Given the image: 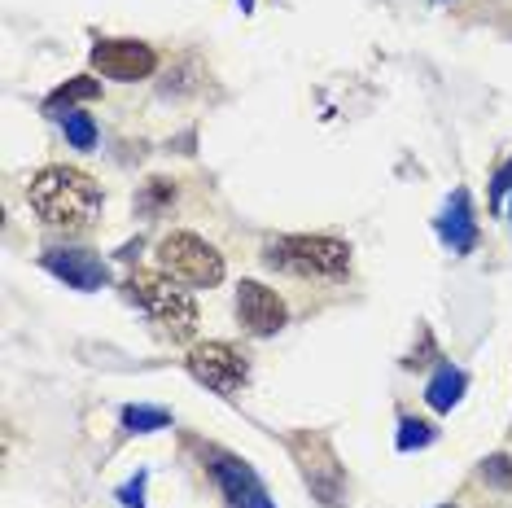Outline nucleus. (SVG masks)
Instances as JSON below:
<instances>
[{"instance_id":"obj_8","label":"nucleus","mask_w":512,"mask_h":508,"mask_svg":"<svg viewBox=\"0 0 512 508\" xmlns=\"http://www.w3.org/2000/svg\"><path fill=\"white\" fill-rule=\"evenodd\" d=\"M92 66L114 84H136L158 71V53L145 40H101L92 44Z\"/></svg>"},{"instance_id":"obj_14","label":"nucleus","mask_w":512,"mask_h":508,"mask_svg":"<svg viewBox=\"0 0 512 508\" xmlns=\"http://www.w3.org/2000/svg\"><path fill=\"white\" fill-rule=\"evenodd\" d=\"M97 92H101V84H97V79H88V75H79V79H71V84H62V88H57L53 92V97L49 101H44V106H49V110H71L75 106V101H92V97H97Z\"/></svg>"},{"instance_id":"obj_7","label":"nucleus","mask_w":512,"mask_h":508,"mask_svg":"<svg viewBox=\"0 0 512 508\" xmlns=\"http://www.w3.org/2000/svg\"><path fill=\"white\" fill-rule=\"evenodd\" d=\"M189 373L211 386L215 395H237L250 377V360L228 342H202L189 351Z\"/></svg>"},{"instance_id":"obj_3","label":"nucleus","mask_w":512,"mask_h":508,"mask_svg":"<svg viewBox=\"0 0 512 508\" xmlns=\"http://www.w3.org/2000/svg\"><path fill=\"white\" fill-rule=\"evenodd\" d=\"M263 263L302 281H342L351 272V246L333 237H272L263 246Z\"/></svg>"},{"instance_id":"obj_11","label":"nucleus","mask_w":512,"mask_h":508,"mask_svg":"<svg viewBox=\"0 0 512 508\" xmlns=\"http://www.w3.org/2000/svg\"><path fill=\"white\" fill-rule=\"evenodd\" d=\"M438 237H442V246H451V254H469L477 246V219H473V206L464 189H456L447 198V206H442Z\"/></svg>"},{"instance_id":"obj_2","label":"nucleus","mask_w":512,"mask_h":508,"mask_svg":"<svg viewBox=\"0 0 512 508\" xmlns=\"http://www.w3.org/2000/svg\"><path fill=\"white\" fill-rule=\"evenodd\" d=\"M123 294H127V303L141 307L171 342H184V338H193V333H197V303H193V294L180 290L171 276L132 272L123 281Z\"/></svg>"},{"instance_id":"obj_15","label":"nucleus","mask_w":512,"mask_h":508,"mask_svg":"<svg viewBox=\"0 0 512 508\" xmlns=\"http://www.w3.org/2000/svg\"><path fill=\"white\" fill-rule=\"evenodd\" d=\"M62 132H66V141H71L75 149H92V145H97V123H92L84 110H66L62 114Z\"/></svg>"},{"instance_id":"obj_17","label":"nucleus","mask_w":512,"mask_h":508,"mask_svg":"<svg viewBox=\"0 0 512 508\" xmlns=\"http://www.w3.org/2000/svg\"><path fill=\"white\" fill-rule=\"evenodd\" d=\"M167 202H176V184L162 180V176H158V180H149V184H145V193H141V211L154 215V211H162Z\"/></svg>"},{"instance_id":"obj_4","label":"nucleus","mask_w":512,"mask_h":508,"mask_svg":"<svg viewBox=\"0 0 512 508\" xmlns=\"http://www.w3.org/2000/svg\"><path fill=\"white\" fill-rule=\"evenodd\" d=\"M158 263L171 281H184L193 290H211L224 281V254L197 233H171L158 241Z\"/></svg>"},{"instance_id":"obj_1","label":"nucleus","mask_w":512,"mask_h":508,"mask_svg":"<svg viewBox=\"0 0 512 508\" xmlns=\"http://www.w3.org/2000/svg\"><path fill=\"white\" fill-rule=\"evenodd\" d=\"M27 202L40 215L44 228L79 237V233H88L92 219L101 211V189L79 167H40L27 189Z\"/></svg>"},{"instance_id":"obj_18","label":"nucleus","mask_w":512,"mask_h":508,"mask_svg":"<svg viewBox=\"0 0 512 508\" xmlns=\"http://www.w3.org/2000/svg\"><path fill=\"white\" fill-rule=\"evenodd\" d=\"M482 473H486V482H495V487H512V460L508 456H491L482 465Z\"/></svg>"},{"instance_id":"obj_20","label":"nucleus","mask_w":512,"mask_h":508,"mask_svg":"<svg viewBox=\"0 0 512 508\" xmlns=\"http://www.w3.org/2000/svg\"><path fill=\"white\" fill-rule=\"evenodd\" d=\"M145 478H149V473H136L127 487H119V500H123L127 508H145Z\"/></svg>"},{"instance_id":"obj_9","label":"nucleus","mask_w":512,"mask_h":508,"mask_svg":"<svg viewBox=\"0 0 512 508\" xmlns=\"http://www.w3.org/2000/svg\"><path fill=\"white\" fill-rule=\"evenodd\" d=\"M44 268L79 294L106 290L110 285V268L101 263V254H92V250H49L44 254Z\"/></svg>"},{"instance_id":"obj_10","label":"nucleus","mask_w":512,"mask_h":508,"mask_svg":"<svg viewBox=\"0 0 512 508\" xmlns=\"http://www.w3.org/2000/svg\"><path fill=\"white\" fill-rule=\"evenodd\" d=\"M237 320L254 338H267L285 325V303L276 290H267L263 281H241L237 285Z\"/></svg>"},{"instance_id":"obj_6","label":"nucleus","mask_w":512,"mask_h":508,"mask_svg":"<svg viewBox=\"0 0 512 508\" xmlns=\"http://www.w3.org/2000/svg\"><path fill=\"white\" fill-rule=\"evenodd\" d=\"M202 460H206V473L215 478L219 495L228 500V508H276L272 495H267V487H263V478L241 456L219 452V447H206Z\"/></svg>"},{"instance_id":"obj_21","label":"nucleus","mask_w":512,"mask_h":508,"mask_svg":"<svg viewBox=\"0 0 512 508\" xmlns=\"http://www.w3.org/2000/svg\"><path fill=\"white\" fill-rule=\"evenodd\" d=\"M442 508H456V504H442Z\"/></svg>"},{"instance_id":"obj_19","label":"nucleus","mask_w":512,"mask_h":508,"mask_svg":"<svg viewBox=\"0 0 512 508\" xmlns=\"http://www.w3.org/2000/svg\"><path fill=\"white\" fill-rule=\"evenodd\" d=\"M508 189H512V158L495 171V184H491V211H499V206H504V193H508Z\"/></svg>"},{"instance_id":"obj_5","label":"nucleus","mask_w":512,"mask_h":508,"mask_svg":"<svg viewBox=\"0 0 512 508\" xmlns=\"http://www.w3.org/2000/svg\"><path fill=\"white\" fill-rule=\"evenodd\" d=\"M289 452H294L302 478H307V487L320 495L324 504H342V491H346V473L337 465L333 447L324 434H289Z\"/></svg>"},{"instance_id":"obj_12","label":"nucleus","mask_w":512,"mask_h":508,"mask_svg":"<svg viewBox=\"0 0 512 508\" xmlns=\"http://www.w3.org/2000/svg\"><path fill=\"white\" fill-rule=\"evenodd\" d=\"M464 386H469L464 368H456V364H438V373L429 377V386H425V403H429L434 412H451V408L460 403Z\"/></svg>"},{"instance_id":"obj_13","label":"nucleus","mask_w":512,"mask_h":508,"mask_svg":"<svg viewBox=\"0 0 512 508\" xmlns=\"http://www.w3.org/2000/svg\"><path fill=\"white\" fill-rule=\"evenodd\" d=\"M123 425L132 434H154V430H167V425H171V412L167 408H145V403H127V408H123Z\"/></svg>"},{"instance_id":"obj_16","label":"nucleus","mask_w":512,"mask_h":508,"mask_svg":"<svg viewBox=\"0 0 512 508\" xmlns=\"http://www.w3.org/2000/svg\"><path fill=\"white\" fill-rule=\"evenodd\" d=\"M438 438V430L429 421H416V417H403L399 425V452H416V447H429Z\"/></svg>"}]
</instances>
